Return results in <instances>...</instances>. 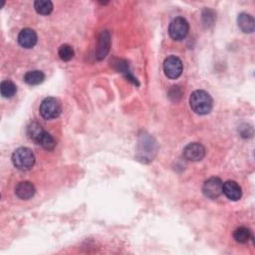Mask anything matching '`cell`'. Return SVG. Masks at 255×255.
Listing matches in <instances>:
<instances>
[{"mask_svg": "<svg viewBox=\"0 0 255 255\" xmlns=\"http://www.w3.org/2000/svg\"><path fill=\"white\" fill-rule=\"evenodd\" d=\"M192 110L198 115H207L212 110V98L203 90L195 91L190 98Z\"/></svg>", "mask_w": 255, "mask_h": 255, "instance_id": "6da1fadb", "label": "cell"}, {"mask_svg": "<svg viewBox=\"0 0 255 255\" xmlns=\"http://www.w3.org/2000/svg\"><path fill=\"white\" fill-rule=\"evenodd\" d=\"M12 163L17 170L27 171L34 167L35 156L30 149L21 147L15 150L12 154Z\"/></svg>", "mask_w": 255, "mask_h": 255, "instance_id": "7a4b0ae2", "label": "cell"}, {"mask_svg": "<svg viewBox=\"0 0 255 255\" xmlns=\"http://www.w3.org/2000/svg\"><path fill=\"white\" fill-rule=\"evenodd\" d=\"M39 112L43 119L53 120L60 116L62 112V105L58 99L48 97L44 99L40 104Z\"/></svg>", "mask_w": 255, "mask_h": 255, "instance_id": "3957f363", "label": "cell"}, {"mask_svg": "<svg viewBox=\"0 0 255 255\" xmlns=\"http://www.w3.org/2000/svg\"><path fill=\"white\" fill-rule=\"evenodd\" d=\"M189 22L184 17H175L169 26L170 36L175 41L184 40L189 34Z\"/></svg>", "mask_w": 255, "mask_h": 255, "instance_id": "277c9868", "label": "cell"}, {"mask_svg": "<svg viewBox=\"0 0 255 255\" xmlns=\"http://www.w3.org/2000/svg\"><path fill=\"white\" fill-rule=\"evenodd\" d=\"M164 72L168 78L177 79L183 73V62L176 56H169L164 61Z\"/></svg>", "mask_w": 255, "mask_h": 255, "instance_id": "5b68a950", "label": "cell"}, {"mask_svg": "<svg viewBox=\"0 0 255 255\" xmlns=\"http://www.w3.org/2000/svg\"><path fill=\"white\" fill-rule=\"evenodd\" d=\"M223 186L224 183L220 177H210L204 181L202 186V193L208 198L215 199L222 196Z\"/></svg>", "mask_w": 255, "mask_h": 255, "instance_id": "8992f818", "label": "cell"}, {"mask_svg": "<svg viewBox=\"0 0 255 255\" xmlns=\"http://www.w3.org/2000/svg\"><path fill=\"white\" fill-rule=\"evenodd\" d=\"M205 156V148L199 142L189 143L184 150V157L191 162H199Z\"/></svg>", "mask_w": 255, "mask_h": 255, "instance_id": "52a82bcc", "label": "cell"}, {"mask_svg": "<svg viewBox=\"0 0 255 255\" xmlns=\"http://www.w3.org/2000/svg\"><path fill=\"white\" fill-rule=\"evenodd\" d=\"M18 43L25 49H31L37 43V34L31 28H24L18 35Z\"/></svg>", "mask_w": 255, "mask_h": 255, "instance_id": "ba28073f", "label": "cell"}, {"mask_svg": "<svg viewBox=\"0 0 255 255\" xmlns=\"http://www.w3.org/2000/svg\"><path fill=\"white\" fill-rule=\"evenodd\" d=\"M111 47V34L109 31H103L98 40V48L96 52V57L98 60L104 59L110 51Z\"/></svg>", "mask_w": 255, "mask_h": 255, "instance_id": "9c48e42d", "label": "cell"}, {"mask_svg": "<svg viewBox=\"0 0 255 255\" xmlns=\"http://www.w3.org/2000/svg\"><path fill=\"white\" fill-rule=\"evenodd\" d=\"M223 193L226 197L233 201L239 200L242 197V191L240 186L234 180H227L223 186Z\"/></svg>", "mask_w": 255, "mask_h": 255, "instance_id": "30bf717a", "label": "cell"}, {"mask_svg": "<svg viewBox=\"0 0 255 255\" xmlns=\"http://www.w3.org/2000/svg\"><path fill=\"white\" fill-rule=\"evenodd\" d=\"M36 193L35 187L32 183L27 180L21 181L15 188V195L23 200H28L34 197Z\"/></svg>", "mask_w": 255, "mask_h": 255, "instance_id": "8fae6325", "label": "cell"}, {"mask_svg": "<svg viewBox=\"0 0 255 255\" xmlns=\"http://www.w3.org/2000/svg\"><path fill=\"white\" fill-rule=\"evenodd\" d=\"M237 24L240 30L244 33H252L255 28L254 18L245 12H242L237 17Z\"/></svg>", "mask_w": 255, "mask_h": 255, "instance_id": "7c38bea8", "label": "cell"}, {"mask_svg": "<svg viewBox=\"0 0 255 255\" xmlns=\"http://www.w3.org/2000/svg\"><path fill=\"white\" fill-rule=\"evenodd\" d=\"M36 142H37L39 145H41V147L46 151H53L57 144L53 136L48 132H46L45 130L39 136V138L36 140Z\"/></svg>", "mask_w": 255, "mask_h": 255, "instance_id": "4fadbf2b", "label": "cell"}, {"mask_svg": "<svg viewBox=\"0 0 255 255\" xmlns=\"http://www.w3.org/2000/svg\"><path fill=\"white\" fill-rule=\"evenodd\" d=\"M45 79V75L42 71L33 70L27 72L24 75V82L30 86H36L41 84Z\"/></svg>", "mask_w": 255, "mask_h": 255, "instance_id": "5bb4252c", "label": "cell"}, {"mask_svg": "<svg viewBox=\"0 0 255 255\" xmlns=\"http://www.w3.org/2000/svg\"><path fill=\"white\" fill-rule=\"evenodd\" d=\"M16 92H17V87L12 81L5 80L1 82V85H0V93H1V96L3 98L10 99L13 96H15Z\"/></svg>", "mask_w": 255, "mask_h": 255, "instance_id": "9a60e30c", "label": "cell"}, {"mask_svg": "<svg viewBox=\"0 0 255 255\" xmlns=\"http://www.w3.org/2000/svg\"><path fill=\"white\" fill-rule=\"evenodd\" d=\"M34 8L41 15H48L53 11V3L49 0H37L34 2Z\"/></svg>", "mask_w": 255, "mask_h": 255, "instance_id": "2e32d148", "label": "cell"}, {"mask_svg": "<svg viewBox=\"0 0 255 255\" xmlns=\"http://www.w3.org/2000/svg\"><path fill=\"white\" fill-rule=\"evenodd\" d=\"M116 66H117V69L122 73V74L130 81L132 82L134 85L136 86H140V83L138 82V80L133 76L132 72L130 71L129 69V66L127 64L126 61H123V60H118L117 63H116Z\"/></svg>", "mask_w": 255, "mask_h": 255, "instance_id": "e0dca14e", "label": "cell"}, {"mask_svg": "<svg viewBox=\"0 0 255 255\" xmlns=\"http://www.w3.org/2000/svg\"><path fill=\"white\" fill-rule=\"evenodd\" d=\"M233 238L238 243H246L251 238V231L245 227H240L234 230Z\"/></svg>", "mask_w": 255, "mask_h": 255, "instance_id": "ac0fdd59", "label": "cell"}, {"mask_svg": "<svg viewBox=\"0 0 255 255\" xmlns=\"http://www.w3.org/2000/svg\"><path fill=\"white\" fill-rule=\"evenodd\" d=\"M43 131H44V129L42 128V126L36 122L29 124V126L27 127V134H28L29 138L31 140H33L34 142H36V140L39 138V136L43 133Z\"/></svg>", "mask_w": 255, "mask_h": 255, "instance_id": "d6986e66", "label": "cell"}, {"mask_svg": "<svg viewBox=\"0 0 255 255\" xmlns=\"http://www.w3.org/2000/svg\"><path fill=\"white\" fill-rule=\"evenodd\" d=\"M58 55L60 57V59L62 61H65V62H68L70 60L73 59V57H74L75 53H74V50H73V48L68 45V44H64L62 45L59 50H58Z\"/></svg>", "mask_w": 255, "mask_h": 255, "instance_id": "ffe728a7", "label": "cell"}, {"mask_svg": "<svg viewBox=\"0 0 255 255\" xmlns=\"http://www.w3.org/2000/svg\"><path fill=\"white\" fill-rule=\"evenodd\" d=\"M216 18V14L213 10L211 9H204L202 12V19H203V23L206 26L212 25L214 20Z\"/></svg>", "mask_w": 255, "mask_h": 255, "instance_id": "44dd1931", "label": "cell"}, {"mask_svg": "<svg viewBox=\"0 0 255 255\" xmlns=\"http://www.w3.org/2000/svg\"><path fill=\"white\" fill-rule=\"evenodd\" d=\"M181 95H183V92H181V90L178 86L171 87V89L170 91V99H172L174 101V98L177 97V100H179L181 98Z\"/></svg>", "mask_w": 255, "mask_h": 255, "instance_id": "7402d4cb", "label": "cell"}]
</instances>
